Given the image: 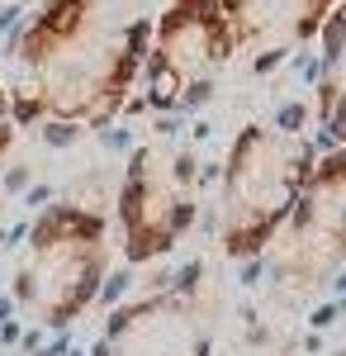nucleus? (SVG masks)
Instances as JSON below:
<instances>
[{
  "instance_id": "nucleus-8",
  "label": "nucleus",
  "mask_w": 346,
  "mask_h": 356,
  "mask_svg": "<svg viewBox=\"0 0 346 356\" xmlns=\"http://www.w3.org/2000/svg\"><path fill=\"white\" fill-rule=\"evenodd\" d=\"M218 5L238 38V53H252L256 62H275V57L304 48L337 0H218Z\"/></svg>"
},
{
  "instance_id": "nucleus-4",
  "label": "nucleus",
  "mask_w": 346,
  "mask_h": 356,
  "mask_svg": "<svg viewBox=\"0 0 346 356\" xmlns=\"http://www.w3.org/2000/svg\"><path fill=\"white\" fill-rule=\"evenodd\" d=\"M266 280L280 295L318 300L346 271V147H322L290 219L270 238Z\"/></svg>"
},
{
  "instance_id": "nucleus-2",
  "label": "nucleus",
  "mask_w": 346,
  "mask_h": 356,
  "mask_svg": "<svg viewBox=\"0 0 346 356\" xmlns=\"http://www.w3.org/2000/svg\"><path fill=\"white\" fill-rule=\"evenodd\" d=\"M318 152V138L285 119H256L238 129L218 186V247L228 261H256L270 247Z\"/></svg>"
},
{
  "instance_id": "nucleus-9",
  "label": "nucleus",
  "mask_w": 346,
  "mask_h": 356,
  "mask_svg": "<svg viewBox=\"0 0 346 356\" xmlns=\"http://www.w3.org/2000/svg\"><path fill=\"white\" fill-rule=\"evenodd\" d=\"M318 38V134L327 147H346V5H332Z\"/></svg>"
},
{
  "instance_id": "nucleus-3",
  "label": "nucleus",
  "mask_w": 346,
  "mask_h": 356,
  "mask_svg": "<svg viewBox=\"0 0 346 356\" xmlns=\"http://www.w3.org/2000/svg\"><path fill=\"white\" fill-rule=\"evenodd\" d=\"M105 219L85 204H48L28 228V257L19 266L15 295L38 314V323L67 328L95 304L105 285Z\"/></svg>"
},
{
  "instance_id": "nucleus-1",
  "label": "nucleus",
  "mask_w": 346,
  "mask_h": 356,
  "mask_svg": "<svg viewBox=\"0 0 346 356\" xmlns=\"http://www.w3.org/2000/svg\"><path fill=\"white\" fill-rule=\"evenodd\" d=\"M152 24L129 0H48L19 33L24 90L15 119L105 124L147 62Z\"/></svg>"
},
{
  "instance_id": "nucleus-10",
  "label": "nucleus",
  "mask_w": 346,
  "mask_h": 356,
  "mask_svg": "<svg viewBox=\"0 0 346 356\" xmlns=\"http://www.w3.org/2000/svg\"><path fill=\"white\" fill-rule=\"evenodd\" d=\"M242 356H290V352H280V347H256V352H242Z\"/></svg>"
},
{
  "instance_id": "nucleus-6",
  "label": "nucleus",
  "mask_w": 346,
  "mask_h": 356,
  "mask_svg": "<svg viewBox=\"0 0 346 356\" xmlns=\"http://www.w3.org/2000/svg\"><path fill=\"white\" fill-rule=\"evenodd\" d=\"M199 214V181L195 157L166 143H147L129 157L124 186H119V238L124 257L142 266L157 261L190 233Z\"/></svg>"
},
{
  "instance_id": "nucleus-7",
  "label": "nucleus",
  "mask_w": 346,
  "mask_h": 356,
  "mask_svg": "<svg viewBox=\"0 0 346 356\" xmlns=\"http://www.w3.org/2000/svg\"><path fill=\"white\" fill-rule=\"evenodd\" d=\"M195 275L199 266L166 290L114 309L95 356H213V318Z\"/></svg>"
},
{
  "instance_id": "nucleus-5",
  "label": "nucleus",
  "mask_w": 346,
  "mask_h": 356,
  "mask_svg": "<svg viewBox=\"0 0 346 356\" xmlns=\"http://www.w3.org/2000/svg\"><path fill=\"white\" fill-rule=\"evenodd\" d=\"M238 38L218 0H171L147 38V100L157 110H195L233 67Z\"/></svg>"
}]
</instances>
